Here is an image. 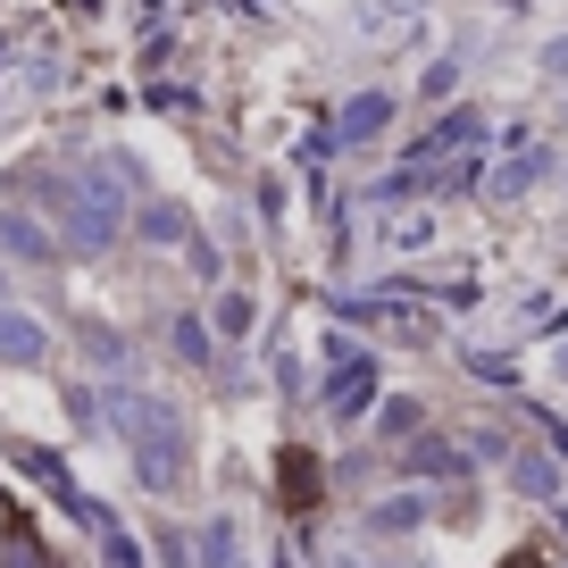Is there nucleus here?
Returning a JSON list of instances; mask_svg holds the SVG:
<instances>
[{"label":"nucleus","instance_id":"18","mask_svg":"<svg viewBox=\"0 0 568 568\" xmlns=\"http://www.w3.org/2000/svg\"><path fill=\"white\" fill-rule=\"evenodd\" d=\"M160 568H193V551H184V535H176V527L160 535Z\"/></svg>","mask_w":568,"mask_h":568},{"label":"nucleus","instance_id":"20","mask_svg":"<svg viewBox=\"0 0 568 568\" xmlns=\"http://www.w3.org/2000/svg\"><path fill=\"white\" fill-rule=\"evenodd\" d=\"M0 310H9V276H0Z\"/></svg>","mask_w":568,"mask_h":568},{"label":"nucleus","instance_id":"2","mask_svg":"<svg viewBox=\"0 0 568 568\" xmlns=\"http://www.w3.org/2000/svg\"><path fill=\"white\" fill-rule=\"evenodd\" d=\"M18 193H26V201H42V217L59 226L51 243H68V251H101L109 234H118L101 210H92L84 176H68V168H26V176H18Z\"/></svg>","mask_w":568,"mask_h":568},{"label":"nucleus","instance_id":"6","mask_svg":"<svg viewBox=\"0 0 568 568\" xmlns=\"http://www.w3.org/2000/svg\"><path fill=\"white\" fill-rule=\"evenodd\" d=\"M359 318L385 326V335H402V343H426V335H435V318H426V310H409V302H359Z\"/></svg>","mask_w":568,"mask_h":568},{"label":"nucleus","instance_id":"1","mask_svg":"<svg viewBox=\"0 0 568 568\" xmlns=\"http://www.w3.org/2000/svg\"><path fill=\"white\" fill-rule=\"evenodd\" d=\"M109 426L134 444V477L151 485V494H168V485L184 477V418L168 402H151V393H109Z\"/></svg>","mask_w":568,"mask_h":568},{"label":"nucleus","instance_id":"14","mask_svg":"<svg viewBox=\"0 0 568 568\" xmlns=\"http://www.w3.org/2000/svg\"><path fill=\"white\" fill-rule=\"evenodd\" d=\"M176 352L193 359V368H210V326H201V318H176Z\"/></svg>","mask_w":568,"mask_h":568},{"label":"nucleus","instance_id":"12","mask_svg":"<svg viewBox=\"0 0 568 568\" xmlns=\"http://www.w3.org/2000/svg\"><path fill=\"white\" fill-rule=\"evenodd\" d=\"M9 568H59L51 551L34 544V527H26V518H9Z\"/></svg>","mask_w":568,"mask_h":568},{"label":"nucleus","instance_id":"9","mask_svg":"<svg viewBox=\"0 0 568 568\" xmlns=\"http://www.w3.org/2000/svg\"><path fill=\"white\" fill-rule=\"evenodd\" d=\"M0 243L18 251V260H51V251H59V243H51V234H42L26 210H0Z\"/></svg>","mask_w":568,"mask_h":568},{"label":"nucleus","instance_id":"16","mask_svg":"<svg viewBox=\"0 0 568 568\" xmlns=\"http://www.w3.org/2000/svg\"><path fill=\"white\" fill-rule=\"evenodd\" d=\"M535 176V151H518V160H501V176H494V193H518V184Z\"/></svg>","mask_w":568,"mask_h":568},{"label":"nucleus","instance_id":"11","mask_svg":"<svg viewBox=\"0 0 568 568\" xmlns=\"http://www.w3.org/2000/svg\"><path fill=\"white\" fill-rule=\"evenodd\" d=\"M284 501H318V460L310 452H284Z\"/></svg>","mask_w":568,"mask_h":568},{"label":"nucleus","instance_id":"19","mask_svg":"<svg viewBox=\"0 0 568 568\" xmlns=\"http://www.w3.org/2000/svg\"><path fill=\"white\" fill-rule=\"evenodd\" d=\"M510 568H544V560H535V551H518V560H510Z\"/></svg>","mask_w":568,"mask_h":568},{"label":"nucleus","instance_id":"3","mask_svg":"<svg viewBox=\"0 0 568 568\" xmlns=\"http://www.w3.org/2000/svg\"><path fill=\"white\" fill-rule=\"evenodd\" d=\"M368 393H376V368H368L359 352H343L335 376H326V409H335V418H359V409H368Z\"/></svg>","mask_w":568,"mask_h":568},{"label":"nucleus","instance_id":"15","mask_svg":"<svg viewBox=\"0 0 568 568\" xmlns=\"http://www.w3.org/2000/svg\"><path fill=\"white\" fill-rule=\"evenodd\" d=\"M201 544H210V568H234V518H217Z\"/></svg>","mask_w":568,"mask_h":568},{"label":"nucleus","instance_id":"8","mask_svg":"<svg viewBox=\"0 0 568 568\" xmlns=\"http://www.w3.org/2000/svg\"><path fill=\"white\" fill-rule=\"evenodd\" d=\"M385 118H393V101H385V92H359V101L343 109L335 142H368V134H385Z\"/></svg>","mask_w":568,"mask_h":568},{"label":"nucleus","instance_id":"10","mask_svg":"<svg viewBox=\"0 0 568 568\" xmlns=\"http://www.w3.org/2000/svg\"><path fill=\"white\" fill-rule=\"evenodd\" d=\"M142 234H151V243H184L193 226H184V210H176V201H142Z\"/></svg>","mask_w":568,"mask_h":568},{"label":"nucleus","instance_id":"13","mask_svg":"<svg viewBox=\"0 0 568 568\" xmlns=\"http://www.w3.org/2000/svg\"><path fill=\"white\" fill-rule=\"evenodd\" d=\"M251 318H260L251 293H226V302H217V335H251Z\"/></svg>","mask_w":568,"mask_h":568},{"label":"nucleus","instance_id":"5","mask_svg":"<svg viewBox=\"0 0 568 568\" xmlns=\"http://www.w3.org/2000/svg\"><path fill=\"white\" fill-rule=\"evenodd\" d=\"M42 352H51V335H42L34 318H18V310H0V359H9V368H34Z\"/></svg>","mask_w":568,"mask_h":568},{"label":"nucleus","instance_id":"4","mask_svg":"<svg viewBox=\"0 0 568 568\" xmlns=\"http://www.w3.org/2000/svg\"><path fill=\"white\" fill-rule=\"evenodd\" d=\"M18 468H26V477H34L42 485V494H51L59 501V510H75V518H84V494H75V477H68V460H59V452H18Z\"/></svg>","mask_w":568,"mask_h":568},{"label":"nucleus","instance_id":"17","mask_svg":"<svg viewBox=\"0 0 568 568\" xmlns=\"http://www.w3.org/2000/svg\"><path fill=\"white\" fill-rule=\"evenodd\" d=\"M92 359H101V368H109V376H118V368H125V359H134V352H125V343H118V335H92Z\"/></svg>","mask_w":568,"mask_h":568},{"label":"nucleus","instance_id":"7","mask_svg":"<svg viewBox=\"0 0 568 568\" xmlns=\"http://www.w3.org/2000/svg\"><path fill=\"white\" fill-rule=\"evenodd\" d=\"M84 527H92V535H101V560H109V568H142V551H134V535H125V527H118V518H109V510H101V501H84Z\"/></svg>","mask_w":568,"mask_h":568}]
</instances>
